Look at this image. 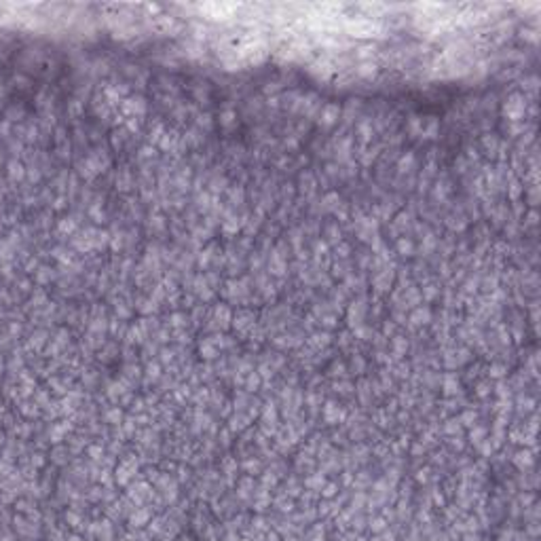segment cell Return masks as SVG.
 Returning a JSON list of instances; mask_svg holds the SVG:
<instances>
[{"instance_id":"cell-3","label":"cell","mask_w":541,"mask_h":541,"mask_svg":"<svg viewBox=\"0 0 541 541\" xmlns=\"http://www.w3.org/2000/svg\"><path fill=\"white\" fill-rule=\"evenodd\" d=\"M378 541H395V539H393V535L385 533V535H383V539H378Z\"/></svg>"},{"instance_id":"cell-4","label":"cell","mask_w":541,"mask_h":541,"mask_svg":"<svg viewBox=\"0 0 541 541\" xmlns=\"http://www.w3.org/2000/svg\"><path fill=\"white\" fill-rule=\"evenodd\" d=\"M290 541H298V539H290Z\"/></svg>"},{"instance_id":"cell-2","label":"cell","mask_w":541,"mask_h":541,"mask_svg":"<svg viewBox=\"0 0 541 541\" xmlns=\"http://www.w3.org/2000/svg\"><path fill=\"white\" fill-rule=\"evenodd\" d=\"M370 529H372L374 533H381V531H385V522H383V520H374L372 524H370Z\"/></svg>"},{"instance_id":"cell-1","label":"cell","mask_w":541,"mask_h":541,"mask_svg":"<svg viewBox=\"0 0 541 541\" xmlns=\"http://www.w3.org/2000/svg\"><path fill=\"white\" fill-rule=\"evenodd\" d=\"M307 541H323V526H321V524H315V526H313V529L309 531Z\"/></svg>"}]
</instances>
